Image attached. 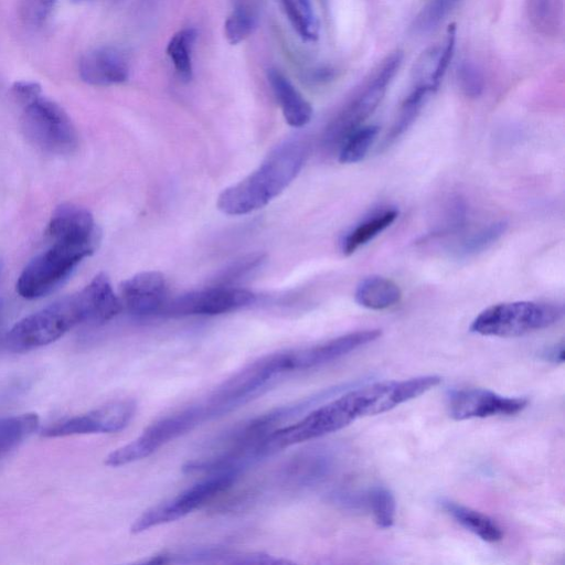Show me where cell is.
<instances>
[{"label":"cell","mask_w":565,"mask_h":565,"mask_svg":"<svg viewBox=\"0 0 565 565\" xmlns=\"http://www.w3.org/2000/svg\"><path fill=\"white\" fill-rule=\"evenodd\" d=\"M398 216L395 209L384 210L372 217L366 218L352 228L343 238L341 249L344 255H351L361 246L372 241L386 230Z\"/></svg>","instance_id":"cell-23"},{"label":"cell","mask_w":565,"mask_h":565,"mask_svg":"<svg viewBox=\"0 0 565 565\" xmlns=\"http://www.w3.org/2000/svg\"><path fill=\"white\" fill-rule=\"evenodd\" d=\"M84 323L102 324L116 317L122 309L108 277L100 273L81 291L76 292Z\"/></svg>","instance_id":"cell-16"},{"label":"cell","mask_w":565,"mask_h":565,"mask_svg":"<svg viewBox=\"0 0 565 565\" xmlns=\"http://www.w3.org/2000/svg\"><path fill=\"white\" fill-rule=\"evenodd\" d=\"M73 3H83V2H87V1H90V0H71Z\"/></svg>","instance_id":"cell-39"},{"label":"cell","mask_w":565,"mask_h":565,"mask_svg":"<svg viewBox=\"0 0 565 565\" xmlns=\"http://www.w3.org/2000/svg\"><path fill=\"white\" fill-rule=\"evenodd\" d=\"M542 359L551 363H563L564 362V343H557L550 348H546L542 352Z\"/></svg>","instance_id":"cell-37"},{"label":"cell","mask_w":565,"mask_h":565,"mask_svg":"<svg viewBox=\"0 0 565 565\" xmlns=\"http://www.w3.org/2000/svg\"><path fill=\"white\" fill-rule=\"evenodd\" d=\"M403 56L402 51L390 54L362 90L329 124L323 135L328 150H338L344 138L372 115L398 72Z\"/></svg>","instance_id":"cell-6"},{"label":"cell","mask_w":565,"mask_h":565,"mask_svg":"<svg viewBox=\"0 0 565 565\" xmlns=\"http://www.w3.org/2000/svg\"><path fill=\"white\" fill-rule=\"evenodd\" d=\"M294 31L305 42L319 38V21L310 0H278Z\"/></svg>","instance_id":"cell-25"},{"label":"cell","mask_w":565,"mask_h":565,"mask_svg":"<svg viewBox=\"0 0 565 565\" xmlns=\"http://www.w3.org/2000/svg\"><path fill=\"white\" fill-rule=\"evenodd\" d=\"M395 381L362 383L322 403L294 424L276 428L259 440L264 458L292 445L338 431L354 420L399 405Z\"/></svg>","instance_id":"cell-1"},{"label":"cell","mask_w":565,"mask_h":565,"mask_svg":"<svg viewBox=\"0 0 565 565\" xmlns=\"http://www.w3.org/2000/svg\"><path fill=\"white\" fill-rule=\"evenodd\" d=\"M381 334L382 331L380 329L360 330L317 345L294 350L291 351L294 371L307 370L334 361L375 341Z\"/></svg>","instance_id":"cell-13"},{"label":"cell","mask_w":565,"mask_h":565,"mask_svg":"<svg viewBox=\"0 0 565 565\" xmlns=\"http://www.w3.org/2000/svg\"><path fill=\"white\" fill-rule=\"evenodd\" d=\"M457 81L462 93L470 98L480 96L483 90V77L472 63L460 64L457 71Z\"/></svg>","instance_id":"cell-34"},{"label":"cell","mask_w":565,"mask_h":565,"mask_svg":"<svg viewBox=\"0 0 565 565\" xmlns=\"http://www.w3.org/2000/svg\"><path fill=\"white\" fill-rule=\"evenodd\" d=\"M97 244L56 241L31 259L17 280V291L25 299H39L57 289Z\"/></svg>","instance_id":"cell-3"},{"label":"cell","mask_w":565,"mask_h":565,"mask_svg":"<svg viewBox=\"0 0 565 565\" xmlns=\"http://www.w3.org/2000/svg\"><path fill=\"white\" fill-rule=\"evenodd\" d=\"M256 296L233 286H215L191 291L167 301L162 315L170 317L215 316L254 303Z\"/></svg>","instance_id":"cell-9"},{"label":"cell","mask_w":565,"mask_h":565,"mask_svg":"<svg viewBox=\"0 0 565 565\" xmlns=\"http://www.w3.org/2000/svg\"><path fill=\"white\" fill-rule=\"evenodd\" d=\"M561 306L536 301L501 302L481 311L470 331L481 335L519 337L548 328L559 321Z\"/></svg>","instance_id":"cell-5"},{"label":"cell","mask_w":565,"mask_h":565,"mask_svg":"<svg viewBox=\"0 0 565 565\" xmlns=\"http://www.w3.org/2000/svg\"><path fill=\"white\" fill-rule=\"evenodd\" d=\"M456 43V24L451 23L448 25L447 34L444 45L439 49L437 55L436 66L431 76V83L435 89L439 87L443 77L449 66L450 61L454 56Z\"/></svg>","instance_id":"cell-33"},{"label":"cell","mask_w":565,"mask_h":565,"mask_svg":"<svg viewBox=\"0 0 565 565\" xmlns=\"http://www.w3.org/2000/svg\"><path fill=\"white\" fill-rule=\"evenodd\" d=\"M332 465L333 458L327 449H307L286 462L282 468V478L292 487L312 486L331 471Z\"/></svg>","instance_id":"cell-18"},{"label":"cell","mask_w":565,"mask_h":565,"mask_svg":"<svg viewBox=\"0 0 565 565\" xmlns=\"http://www.w3.org/2000/svg\"><path fill=\"white\" fill-rule=\"evenodd\" d=\"M440 505L456 522L481 540L494 543L502 539L501 527L487 514L447 499H441Z\"/></svg>","instance_id":"cell-20"},{"label":"cell","mask_w":565,"mask_h":565,"mask_svg":"<svg viewBox=\"0 0 565 565\" xmlns=\"http://www.w3.org/2000/svg\"><path fill=\"white\" fill-rule=\"evenodd\" d=\"M355 301L367 309L383 310L399 302L402 291L397 284L382 276H369L356 286Z\"/></svg>","instance_id":"cell-19"},{"label":"cell","mask_w":565,"mask_h":565,"mask_svg":"<svg viewBox=\"0 0 565 565\" xmlns=\"http://www.w3.org/2000/svg\"><path fill=\"white\" fill-rule=\"evenodd\" d=\"M435 90L427 83H417L402 104L399 114L382 141L381 149L391 147L414 124L430 94Z\"/></svg>","instance_id":"cell-21"},{"label":"cell","mask_w":565,"mask_h":565,"mask_svg":"<svg viewBox=\"0 0 565 565\" xmlns=\"http://www.w3.org/2000/svg\"><path fill=\"white\" fill-rule=\"evenodd\" d=\"M526 405V398L503 396L478 387L452 390L447 397L449 416L456 420L514 415Z\"/></svg>","instance_id":"cell-11"},{"label":"cell","mask_w":565,"mask_h":565,"mask_svg":"<svg viewBox=\"0 0 565 565\" xmlns=\"http://www.w3.org/2000/svg\"><path fill=\"white\" fill-rule=\"evenodd\" d=\"M508 223L497 221L468 235L457 247L458 257H469L482 253L499 241L507 232Z\"/></svg>","instance_id":"cell-28"},{"label":"cell","mask_w":565,"mask_h":565,"mask_svg":"<svg viewBox=\"0 0 565 565\" xmlns=\"http://www.w3.org/2000/svg\"><path fill=\"white\" fill-rule=\"evenodd\" d=\"M119 291L122 308L134 316L160 313L168 301L166 279L158 271L134 275L121 282Z\"/></svg>","instance_id":"cell-12"},{"label":"cell","mask_w":565,"mask_h":565,"mask_svg":"<svg viewBox=\"0 0 565 565\" xmlns=\"http://www.w3.org/2000/svg\"><path fill=\"white\" fill-rule=\"evenodd\" d=\"M237 473L231 471L214 472L200 482L189 487L172 499L158 503L135 520L130 530L140 533L160 524L185 516L218 493L228 489Z\"/></svg>","instance_id":"cell-8"},{"label":"cell","mask_w":565,"mask_h":565,"mask_svg":"<svg viewBox=\"0 0 565 565\" xmlns=\"http://www.w3.org/2000/svg\"><path fill=\"white\" fill-rule=\"evenodd\" d=\"M529 14L540 33L555 35L563 24V0H529Z\"/></svg>","instance_id":"cell-27"},{"label":"cell","mask_w":565,"mask_h":565,"mask_svg":"<svg viewBox=\"0 0 565 565\" xmlns=\"http://www.w3.org/2000/svg\"><path fill=\"white\" fill-rule=\"evenodd\" d=\"M263 260V254L256 253L247 255L222 271L220 276L214 279L213 285L232 286L234 281L241 279V277H244L247 273L258 267Z\"/></svg>","instance_id":"cell-31"},{"label":"cell","mask_w":565,"mask_h":565,"mask_svg":"<svg viewBox=\"0 0 565 565\" xmlns=\"http://www.w3.org/2000/svg\"><path fill=\"white\" fill-rule=\"evenodd\" d=\"M459 0H430L417 18V28L429 31L451 11Z\"/></svg>","instance_id":"cell-32"},{"label":"cell","mask_w":565,"mask_h":565,"mask_svg":"<svg viewBox=\"0 0 565 565\" xmlns=\"http://www.w3.org/2000/svg\"><path fill=\"white\" fill-rule=\"evenodd\" d=\"M79 323L84 321L74 294L18 321L4 334L3 343L11 352H28L56 341Z\"/></svg>","instance_id":"cell-4"},{"label":"cell","mask_w":565,"mask_h":565,"mask_svg":"<svg viewBox=\"0 0 565 565\" xmlns=\"http://www.w3.org/2000/svg\"><path fill=\"white\" fill-rule=\"evenodd\" d=\"M196 40V31L185 28L175 32L167 44V55L178 75L188 83L193 76L192 51Z\"/></svg>","instance_id":"cell-24"},{"label":"cell","mask_w":565,"mask_h":565,"mask_svg":"<svg viewBox=\"0 0 565 565\" xmlns=\"http://www.w3.org/2000/svg\"><path fill=\"white\" fill-rule=\"evenodd\" d=\"M46 234L53 242L66 241L99 244L100 232L90 212L75 204L57 206L47 224Z\"/></svg>","instance_id":"cell-15"},{"label":"cell","mask_w":565,"mask_h":565,"mask_svg":"<svg viewBox=\"0 0 565 565\" xmlns=\"http://www.w3.org/2000/svg\"><path fill=\"white\" fill-rule=\"evenodd\" d=\"M365 502L380 527L387 529L393 525L396 504L391 490L383 486L372 487L365 492Z\"/></svg>","instance_id":"cell-29"},{"label":"cell","mask_w":565,"mask_h":565,"mask_svg":"<svg viewBox=\"0 0 565 565\" xmlns=\"http://www.w3.org/2000/svg\"><path fill=\"white\" fill-rule=\"evenodd\" d=\"M379 126H360L350 132L338 148L341 163H356L364 159L379 135Z\"/></svg>","instance_id":"cell-26"},{"label":"cell","mask_w":565,"mask_h":565,"mask_svg":"<svg viewBox=\"0 0 565 565\" xmlns=\"http://www.w3.org/2000/svg\"><path fill=\"white\" fill-rule=\"evenodd\" d=\"M267 79L286 122L295 128L306 126L312 118V107L279 70L269 68Z\"/></svg>","instance_id":"cell-17"},{"label":"cell","mask_w":565,"mask_h":565,"mask_svg":"<svg viewBox=\"0 0 565 565\" xmlns=\"http://www.w3.org/2000/svg\"><path fill=\"white\" fill-rule=\"evenodd\" d=\"M11 92L13 97L21 104L25 105L32 99L36 98L41 95V86L36 82L31 81H19L15 82L12 87Z\"/></svg>","instance_id":"cell-35"},{"label":"cell","mask_w":565,"mask_h":565,"mask_svg":"<svg viewBox=\"0 0 565 565\" xmlns=\"http://www.w3.org/2000/svg\"><path fill=\"white\" fill-rule=\"evenodd\" d=\"M78 75L88 85L111 86L128 79L129 65L126 56L118 49L98 46L81 57Z\"/></svg>","instance_id":"cell-14"},{"label":"cell","mask_w":565,"mask_h":565,"mask_svg":"<svg viewBox=\"0 0 565 565\" xmlns=\"http://www.w3.org/2000/svg\"><path fill=\"white\" fill-rule=\"evenodd\" d=\"M39 425L34 413L0 418V461L35 433Z\"/></svg>","instance_id":"cell-22"},{"label":"cell","mask_w":565,"mask_h":565,"mask_svg":"<svg viewBox=\"0 0 565 565\" xmlns=\"http://www.w3.org/2000/svg\"><path fill=\"white\" fill-rule=\"evenodd\" d=\"M307 153L305 141L281 142L256 170L218 195L217 209L227 215H245L267 205L295 180Z\"/></svg>","instance_id":"cell-2"},{"label":"cell","mask_w":565,"mask_h":565,"mask_svg":"<svg viewBox=\"0 0 565 565\" xmlns=\"http://www.w3.org/2000/svg\"><path fill=\"white\" fill-rule=\"evenodd\" d=\"M256 17L246 7H236L224 22V35L226 41L236 45L245 41L256 28Z\"/></svg>","instance_id":"cell-30"},{"label":"cell","mask_w":565,"mask_h":565,"mask_svg":"<svg viewBox=\"0 0 565 565\" xmlns=\"http://www.w3.org/2000/svg\"><path fill=\"white\" fill-rule=\"evenodd\" d=\"M22 127L26 137L42 150L70 154L77 145L75 126L65 110L42 95L24 105Z\"/></svg>","instance_id":"cell-7"},{"label":"cell","mask_w":565,"mask_h":565,"mask_svg":"<svg viewBox=\"0 0 565 565\" xmlns=\"http://www.w3.org/2000/svg\"><path fill=\"white\" fill-rule=\"evenodd\" d=\"M2 269H3V264H2V260L0 259V277L2 275Z\"/></svg>","instance_id":"cell-40"},{"label":"cell","mask_w":565,"mask_h":565,"mask_svg":"<svg viewBox=\"0 0 565 565\" xmlns=\"http://www.w3.org/2000/svg\"><path fill=\"white\" fill-rule=\"evenodd\" d=\"M4 310H6L4 300L2 298H0V339L2 337V331H3Z\"/></svg>","instance_id":"cell-38"},{"label":"cell","mask_w":565,"mask_h":565,"mask_svg":"<svg viewBox=\"0 0 565 565\" xmlns=\"http://www.w3.org/2000/svg\"><path fill=\"white\" fill-rule=\"evenodd\" d=\"M57 0H32V19L34 23L42 24L51 14Z\"/></svg>","instance_id":"cell-36"},{"label":"cell","mask_w":565,"mask_h":565,"mask_svg":"<svg viewBox=\"0 0 565 565\" xmlns=\"http://www.w3.org/2000/svg\"><path fill=\"white\" fill-rule=\"evenodd\" d=\"M136 404L130 399L109 403L86 414L57 422L42 433L45 437H65L83 434L116 433L131 420Z\"/></svg>","instance_id":"cell-10"}]
</instances>
